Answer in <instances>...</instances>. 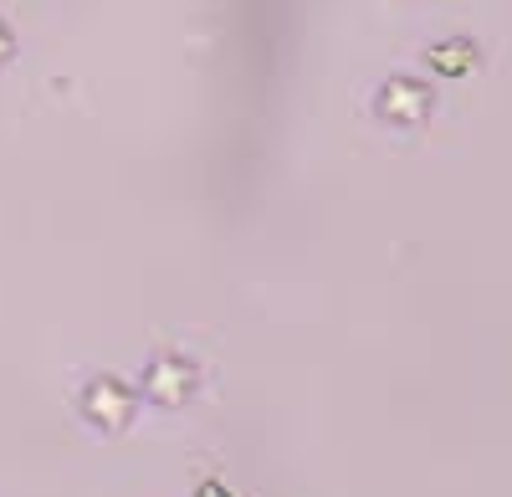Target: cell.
I'll use <instances>...</instances> for the list:
<instances>
[{
  "label": "cell",
  "instance_id": "cell-1",
  "mask_svg": "<svg viewBox=\"0 0 512 497\" xmlns=\"http://www.w3.org/2000/svg\"><path fill=\"white\" fill-rule=\"evenodd\" d=\"M6 57H11V31L0 26V62H6Z\"/></svg>",
  "mask_w": 512,
  "mask_h": 497
}]
</instances>
